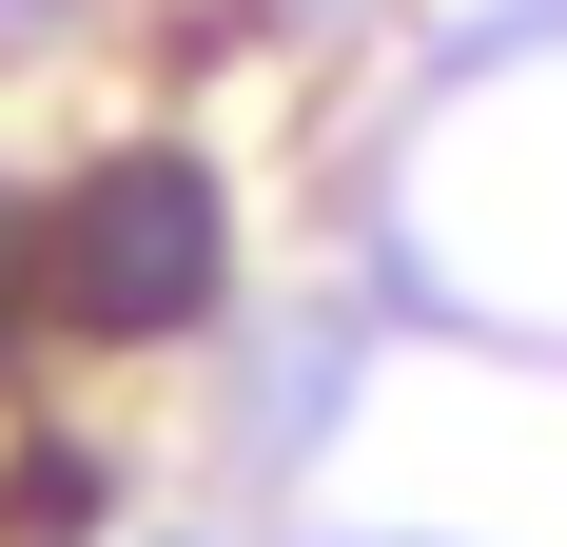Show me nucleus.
<instances>
[{
  "instance_id": "1",
  "label": "nucleus",
  "mask_w": 567,
  "mask_h": 547,
  "mask_svg": "<svg viewBox=\"0 0 567 547\" xmlns=\"http://www.w3.org/2000/svg\"><path fill=\"white\" fill-rule=\"evenodd\" d=\"M216 293V196L176 157H117V176H79L40 235H20V313L40 332H79V352H137V332H176Z\"/></svg>"
}]
</instances>
